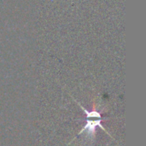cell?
<instances>
[{
    "label": "cell",
    "mask_w": 146,
    "mask_h": 146,
    "mask_svg": "<svg viewBox=\"0 0 146 146\" xmlns=\"http://www.w3.org/2000/svg\"><path fill=\"white\" fill-rule=\"evenodd\" d=\"M99 126L100 127H102L104 130H105L101 125H100V120H95V121H93V120H89L88 122H87V125L84 127V130L86 129H87L88 130V132H89V133H93L94 132H95V127L96 126ZM83 131V130H82Z\"/></svg>",
    "instance_id": "cell-1"
}]
</instances>
